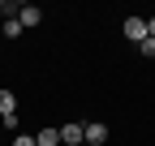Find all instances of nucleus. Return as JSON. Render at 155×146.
I'll list each match as a JSON object with an SVG mask.
<instances>
[{
    "instance_id": "nucleus-10",
    "label": "nucleus",
    "mask_w": 155,
    "mask_h": 146,
    "mask_svg": "<svg viewBox=\"0 0 155 146\" xmlns=\"http://www.w3.org/2000/svg\"><path fill=\"white\" fill-rule=\"evenodd\" d=\"M147 34H151V39H155V17H147Z\"/></svg>"
},
{
    "instance_id": "nucleus-9",
    "label": "nucleus",
    "mask_w": 155,
    "mask_h": 146,
    "mask_svg": "<svg viewBox=\"0 0 155 146\" xmlns=\"http://www.w3.org/2000/svg\"><path fill=\"white\" fill-rule=\"evenodd\" d=\"M13 146H35V138H30V133H17V138H13Z\"/></svg>"
},
{
    "instance_id": "nucleus-6",
    "label": "nucleus",
    "mask_w": 155,
    "mask_h": 146,
    "mask_svg": "<svg viewBox=\"0 0 155 146\" xmlns=\"http://www.w3.org/2000/svg\"><path fill=\"white\" fill-rule=\"evenodd\" d=\"M35 146H61V129H39L35 133Z\"/></svg>"
},
{
    "instance_id": "nucleus-1",
    "label": "nucleus",
    "mask_w": 155,
    "mask_h": 146,
    "mask_svg": "<svg viewBox=\"0 0 155 146\" xmlns=\"http://www.w3.org/2000/svg\"><path fill=\"white\" fill-rule=\"evenodd\" d=\"M0 120L9 125V129L17 125V95L13 90H0Z\"/></svg>"
},
{
    "instance_id": "nucleus-7",
    "label": "nucleus",
    "mask_w": 155,
    "mask_h": 146,
    "mask_svg": "<svg viewBox=\"0 0 155 146\" xmlns=\"http://www.w3.org/2000/svg\"><path fill=\"white\" fill-rule=\"evenodd\" d=\"M26 26L22 22H17V17H5V34H9V39H17V34H22Z\"/></svg>"
},
{
    "instance_id": "nucleus-4",
    "label": "nucleus",
    "mask_w": 155,
    "mask_h": 146,
    "mask_svg": "<svg viewBox=\"0 0 155 146\" xmlns=\"http://www.w3.org/2000/svg\"><path fill=\"white\" fill-rule=\"evenodd\" d=\"M61 146H82V125H78V120L61 125Z\"/></svg>"
},
{
    "instance_id": "nucleus-3",
    "label": "nucleus",
    "mask_w": 155,
    "mask_h": 146,
    "mask_svg": "<svg viewBox=\"0 0 155 146\" xmlns=\"http://www.w3.org/2000/svg\"><path fill=\"white\" fill-rule=\"evenodd\" d=\"M125 39H134V43H142L147 39V17H125Z\"/></svg>"
},
{
    "instance_id": "nucleus-2",
    "label": "nucleus",
    "mask_w": 155,
    "mask_h": 146,
    "mask_svg": "<svg viewBox=\"0 0 155 146\" xmlns=\"http://www.w3.org/2000/svg\"><path fill=\"white\" fill-rule=\"evenodd\" d=\"M82 142H86V146H104V142H108V125H99V120L82 125Z\"/></svg>"
},
{
    "instance_id": "nucleus-11",
    "label": "nucleus",
    "mask_w": 155,
    "mask_h": 146,
    "mask_svg": "<svg viewBox=\"0 0 155 146\" xmlns=\"http://www.w3.org/2000/svg\"><path fill=\"white\" fill-rule=\"evenodd\" d=\"M82 146H86V142H82Z\"/></svg>"
},
{
    "instance_id": "nucleus-8",
    "label": "nucleus",
    "mask_w": 155,
    "mask_h": 146,
    "mask_svg": "<svg viewBox=\"0 0 155 146\" xmlns=\"http://www.w3.org/2000/svg\"><path fill=\"white\" fill-rule=\"evenodd\" d=\"M138 52H142V56H147V60H155V39H151V34H147V39H142V43H138Z\"/></svg>"
},
{
    "instance_id": "nucleus-5",
    "label": "nucleus",
    "mask_w": 155,
    "mask_h": 146,
    "mask_svg": "<svg viewBox=\"0 0 155 146\" xmlns=\"http://www.w3.org/2000/svg\"><path fill=\"white\" fill-rule=\"evenodd\" d=\"M39 17H43V13H39L35 5H22V9H17V22H22V26H39Z\"/></svg>"
}]
</instances>
